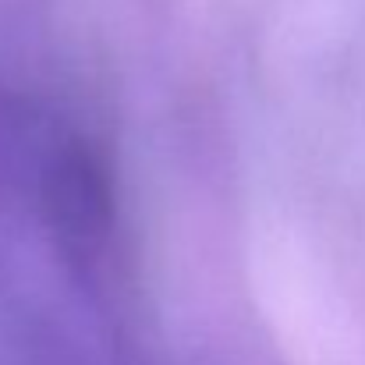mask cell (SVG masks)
I'll use <instances>...</instances> for the list:
<instances>
[]
</instances>
